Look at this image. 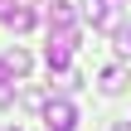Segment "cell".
Instances as JSON below:
<instances>
[{"mask_svg": "<svg viewBox=\"0 0 131 131\" xmlns=\"http://www.w3.org/2000/svg\"><path fill=\"white\" fill-rule=\"evenodd\" d=\"M117 131H131V126H117Z\"/></svg>", "mask_w": 131, "mask_h": 131, "instance_id": "cell-12", "label": "cell"}, {"mask_svg": "<svg viewBox=\"0 0 131 131\" xmlns=\"http://www.w3.org/2000/svg\"><path fill=\"white\" fill-rule=\"evenodd\" d=\"M117 49H122V53H131V29H117Z\"/></svg>", "mask_w": 131, "mask_h": 131, "instance_id": "cell-9", "label": "cell"}, {"mask_svg": "<svg viewBox=\"0 0 131 131\" xmlns=\"http://www.w3.org/2000/svg\"><path fill=\"white\" fill-rule=\"evenodd\" d=\"M0 63H5V73H15V78H24V73H29V68H34V58H29V53H24V49H10V53H5V58H0Z\"/></svg>", "mask_w": 131, "mask_h": 131, "instance_id": "cell-6", "label": "cell"}, {"mask_svg": "<svg viewBox=\"0 0 131 131\" xmlns=\"http://www.w3.org/2000/svg\"><path fill=\"white\" fill-rule=\"evenodd\" d=\"M0 19H5V24H10V29H15V34H29V29H34V19H39V15H34V10H29V5H5V10H0Z\"/></svg>", "mask_w": 131, "mask_h": 131, "instance_id": "cell-4", "label": "cell"}, {"mask_svg": "<svg viewBox=\"0 0 131 131\" xmlns=\"http://www.w3.org/2000/svg\"><path fill=\"white\" fill-rule=\"evenodd\" d=\"M0 10H5V0H0Z\"/></svg>", "mask_w": 131, "mask_h": 131, "instance_id": "cell-13", "label": "cell"}, {"mask_svg": "<svg viewBox=\"0 0 131 131\" xmlns=\"http://www.w3.org/2000/svg\"><path fill=\"white\" fill-rule=\"evenodd\" d=\"M102 92H122V73L117 68H102Z\"/></svg>", "mask_w": 131, "mask_h": 131, "instance_id": "cell-7", "label": "cell"}, {"mask_svg": "<svg viewBox=\"0 0 131 131\" xmlns=\"http://www.w3.org/2000/svg\"><path fill=\"white\" fill-rule=\"evenodd\" d=\"M49 29H73V5L68 0H49Z\"/></svg>", "mask_w": 131, "mask_h": 131, "instance_id": "cell-5", "label": "cell"}, {"mask_svg": "<svg viewBox=\"0 0 131 131\" xmlns=\"http://www.w3.org/2000/svg\"><path fill=\"white\" fill-rule=\"evenodd\" d=\"M73 49H78V24H73V29H49V49H44V63H49V73H68V63H73Z\"/></svg>", "mask_w": 131, "mask_h": 131, "instance_id": "cell-1", "label": "cell"}, {"mask_svg": "<svg viewBox=\"0 0 131 131\" xmlns=\"http://www.w3.org/2000/svg\"><path fill=\"white\" fill-rule=\"evenodd\" d=\"M83 19L92 24V29H117V5L112 0H83Z\"/></svg>", "mask_w": 131, "mask_h": 131, "instance_id": "cell-3", "label": "cell"}, {"mask_svg": "<svg viewBox=\"0 0 131 131\" xmlns=\"http://www.w3.org/2000/svg\"><path fill=\"white\" fill-rule=\"evenodd\" d=\"M44 126L49 131H78V107L68 97H49L44 102Z\"/></svg>", "mask_w": 131, "mask_h": 131, "instance_id": "cell-2", "label": "cell"}, {"mask_svg": "<svg viewBox=\"0 0 131 131\" xmlns=\"http://www.w3.org/2000/svg\"><path fill=\"white\" fill-rule=\"evenodd\" d=\"M10 102H15V88H10V83H0V107H10Z\"/></svg>", "mask_w": 131, "mask_h": 131, "instance_id": "cell-10", "label": "cell"}, {"mask_svg": "<svg viewBox=\"0 0 131 131\" xmlns=\"http://www.w3.org/2000/svg\"><path fill=\"white\" fill-rule=\"evenodd\" d=\"M44 102H49V92H39V88L24 92V107H39V112H44Z\"/></svg>", "mask_w": 131, "mask_h": 131, "instance_id": "cell-8", "label": "cell"}, {"mask_svg": "<svg viewBox=\"0 0 131 131\" xmlns=\"http://www.w3.org/2000/svg\"><path fill=\"white\" fill-rule=\"evenodd\" d=\"M0 83H10V73H5V63H0Z\"/></svg>", "mask_w": 131, "mask_h": 131, "instance_id": "cell-11", "label": "cell"}]
</instances>
